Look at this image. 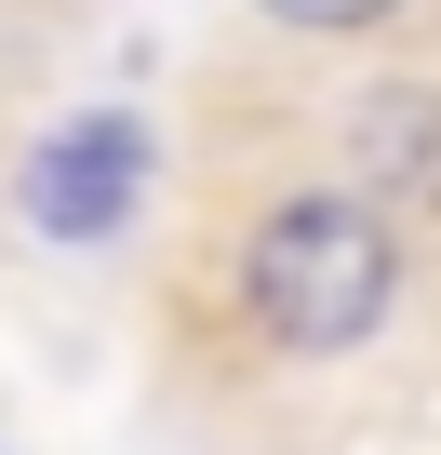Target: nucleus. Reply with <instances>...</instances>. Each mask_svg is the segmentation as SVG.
<instances>
[{
  "instance_id": "20e7f679",
  "label": "nucleus",
  "mask_w": 441,
  "mask_h": 455,
  "mask_svg": "<svg viewBox=\"0 0 441 455\" xmlns=\"http://www.w3.org/2000/svg\"><path fill=\"white\" fill-rule=\"evenodd\" d=\"M268 28H295V41H361V28H388L401 0H255Z\"/></svg>"
},
{
  "instance_id": "f257e3e1",
  "label": "nucleus",
  "mask_w": 441,
  "mask_h": 455,
  "mask_svg": "<svg viewBox=\"0 0 441 455\" xmlns=\"http://www.w3.org/2000/svg\"><path fill=\"white\" fill-rule=\"evenodd\" d=\"M241 308L281 362H348L401 308V228L361 188H281L241 242Z\"/></svg>"
},
{
  "instance_id": "f03ea898",
  "label": "nucleus",
  "mask_w": 441,
  "mask_h": 455,
  "mask_svg": "<svg viewBox=\"0 0 441 455\" xmlns=\"http://www.w3.org/2000/svg\"><path fill=\"white\" fill-rule=\"evenodd\" d=\"M28 228L41 242H121L134 201H147V121L134 108H94V121H54L28 148Z\"/></svg>"
},
{
  "instance_id": "7ed1b4c3",
  "label": "nucleus",
  "mask_w": 441,
  "mask_h": 455,
  "mask_svg": "<svg viewBox=\"0 0 441 455\" xmlns=\"http://www.w3.org/2000/svg\"><path fill=\"white\" fill-rule=\"evenodd\" d=\"M348 161H361L374 188H401V201H441V94H414V81L361 94V121H348ZM374 188H361V201H374Z\"/></svg>"
}]
</instances>
